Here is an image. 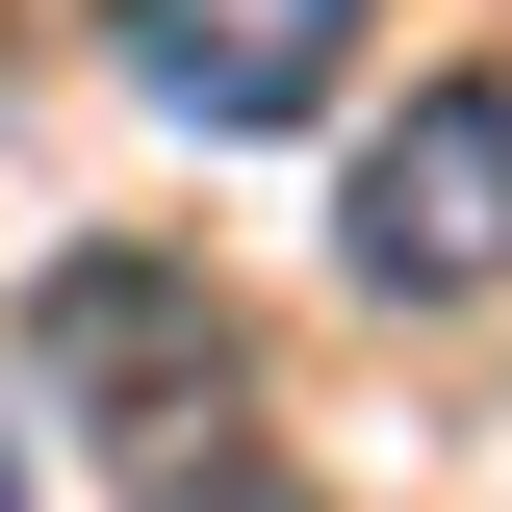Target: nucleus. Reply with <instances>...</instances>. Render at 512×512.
Wrapping results in <instances>:
<instances>
[{
	"label": "nucleus",
	"mask_w": 512,
	"mask_h": 512,
	"mask_svg": "<svg viewBox=\"0 0 512 512\" xmlns=\"http://www.w3.org/2000/svg\"><path fill=\"white\" fill-rule=\"evenodd\" d=\"M128 77L180 128H308L359 77V0H128Z\"/></svg>",
	"instance_id": "nucleus-3"
},
{
	"label": "nucleus",
	"mask_w": 512,
	"mask_h": 512,
	"mask_svg": "<svg viewBox=\"0 0 512 512\" xmlns=\"http://www.w3.org/2000/svg\"><path fill=\"white\" fill-rule=\"evenodd\" d=\"M26 333H52V410H77V436H103L154 512H282L256 359H231V308H205L180 256H77V282H52Z\"/></svg>",
	"instance_id": "nucleus-1"
},
{
	"label": "nucleus",
	"mask_w": 512,
	"mask_h": 512,
	"mask_svg": "<svg viewBox=\"0 0 512 512\" xmlns=\"http://www.w3.org/2000/svg\"><path fill=\"white\" fill-rule=\"evenodd\" d=\"M0 512H52V487H26V461H0Z\"/></svg>",
	"instance_id": "nucleus-4"
},
{
	"label": "nucleus",
	"mask_w": 512,
	"mask_h": 512,
	"mask_svg": "<svg viewBox=\"0 0 512 512\" xmlns=\"http://www.w3.org/2000/svg\"><path fill=\"white\" fill-rule=\"evenodd\" d=\"M333 256H359L384 308H487L512 282V77H436V103L359 154V205H333Z\"/></svg>",
	"instance_id": "nucleus-2"
}]
</instances>
